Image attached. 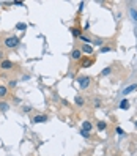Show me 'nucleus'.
<instances>
[{
    "instance_id": "1",
    "label": "nucleus",
    "mask_w": 137,
    "mask_h": 156,
    "mask_svg": "<svg viewBox=\"0 0 137 156\" xmlns=\"http://www.w3.org/2000/svg\"><path fill=\"white\" fill-rule=\"evenodd\" d=\"M17 44H19V38H17V36H9V38H6V39H5V46H6V47H9V49L16 47Z\"/></svg>"
},
{
    "instance_id": "2",
    "label": "nucleus",
    "mask_w": 137,
    "mask_h": 156,
    "mask_svg": "<svg viewBox=\"0 0 137 156\" xmlns=\"http://www.w3.org/2000/svg\"><path fill=\"white\" fill-rule=\"evenodd\" d=\"M88 85H90V77H88V76H82V77H79V87H80L82 90H85Z\"/></svg>"
},
{
    "instance_id": "3",
    "label": "nucleus",
    "mask_w": 137,
    "mask_h": 156,
    "mask_svg": "<svg viewBox=\"0 0 137 156\" xmlns=\"http://www.w3.org/2000/svg\"><path fill=\"white\" fill-rule=\"evenodd\" d=\"M14 65H13V62H9V60H3L2 63H0V68L2 69H11Z\"/></svg>"
},
{
    "instance_id": "4",
    "label": "nucleus",
    "mask_w": 137,
    "mask_h": 156,
    "mask_svg": "<svg viewBox=\"0 0 137 156\" xmlns=\"http://www.w3.org/2000/svg\"><path fill=\"white\" fill-rule=\"evenodd\" d=\"M32 122L33 123H44V122H47V117L46 115H36V117H33Z\"/></svg>"
},
{
    "instance_id": "5",
    "label": "nucleus",
    "mask_w": 137,
    "mask_h": 156,
    "mask_svg": "<svg viewBox=\"0 0 137 156\" xmlns=\"http://www.w3.org/2000/svg\"><path fill=\"white\" fill-rule=\"evenodd\" d=\"M71 57H73L74 60H80V58H82V52H80V49H74L73 54H71Z\"/></svg>"
},
{
    "instance_id": "6",
    "label": "nucleus",
    "mask_w": 137,
    "mask_h": 156,
    "mask_svg": "<svg viewBox=\"0 0 137 156\" xmlns=\"http://www.w3.org/2000/svg\"><path fill=\"white\" fill-rule=\"evenodd\" d=\"M80 52H84V54H92V52H93V47L88 46V44H84L82 49H80Z\"/></svg>"
},
{
    "instance_id": "7",
    "label": "nucleus",
    "mask_w": 137,
    "mask_h": 156,
    "mask_svg": "<svg viewBox=\"0 0 137 156\" xmlns=\"http://www.w3.org/2000/svg\"><path fill=\"white\" fill-rule=\"evenodd\" d=\"M137 88V85L136 84H133V85H129V87H126L125 90H123V95H128V93H131V92H134Z\"/></svg>"
},
{
    "instance_id": "8",
    "label": "nucleus",
    "mask_w": 137,
    "mask_h": 156,
    "mask_svg": "<svg viewBox=\"0 0 137 156\" xmlns=\"http://www.w3.org/2000/svg\"><path fill=\"white\" fill-rule=\"evenodd\" d=\"M93 65V58H85V60H82V66L84 68H88V66H92Z\"/></svg>"
},
{
    "instance_id": "9",
    "label": "nucleus",
    "mask_w": 137,
    "mask_h": 156,
    "mask_svg": "<svg viewBox=\"0 0 137 156\" xmlns=\"http://www.w3.org/2000/svg\"><path fill=\"white\" fill-rule=\"evenodd\" d=\"M92 128H93V126H92L90 122H84V123H82V129H84V131H88V133H90Z\"/></svg>"
},
{
    "instance_id": "10",
    "label": "nucleus",
    "mask_w": 137,
    "mask_h": 156,
    "mask_svg": "<svg viewBox=\"0 0 137 156\" xmlns=\"http://www.w3.org/2000/svg\"><path fill=\"white\" fill-rule=\"evenodd\" d=\"M120 109H123V110L129 109V101H128V99H123V101L120 103Z\"/></svg>"
},
{
    "instance_id": "11",
    "label": "nucleus",
    "mask_w": 137,
    "mask_h": 156,
    "mask_svg": "<svg viewBox=\"0 0 137 156\" xmlns=\"http://www.w3.org/2000/svg\"><path fill=\"white\" fill-rule=\"evenodd\" d=\"M74 103H76L79 107H82V106H84V98H82V96H76V98H74Z\"/></svg>"
},
{
    "instance_id": "12",
    "label": "nucleus",
    "mask_w": 137,
    "mask_h": 156,
    "mask_svg": "<svg viewBox=\"0 0 137 156\" xmlns=\"http://www.w3.org/2000/svg\"><path fill=\"white\" fill-rule=\"evenodd\" d=\"M96 126H98V129H99V131H104V129L107 128V123H106V122H98V125H96Z\"/></svg>"
},
{
    "instance_id": "13",
    "label": "nucleus",
    "mask_w": 137,
    "mask_h": 156,
    "mask_svg": "<svg viewBox=\"0 0 137 156\" xmlns=\"http://www.w3.org/2000/svg\"><path fill=\"white\" fill-rule=\"evenodd\" d=\"M129 14H131V17H133V21L137 22V9L136 8H131V9H129Z\"/></svg>"
},
{
    "instance_id": "14",
    "label": "nucleus",
    "mask_w": 137,
    "mask_h": 156,
    "mask_svg": "<svg viewBox=\"0 0 137 156\" xmlns=\"http://www.w3.org/2000/svg\"><path fill=\"white\" fill-rule=\"evenodd\" d=\"M112 73V68H104L103 71H101V76H109Z\"/></svg>"
},
{
    "instance_id": "15",
    "label": "nucleus",
    "mask_w": 137,
    "mask_h": 156,
    "mask_svg": "<svg viewBox=\"0 0 137 156\" xmlns=\"http://www.w3.org/2000/svg\"><path fill=\"white\" fill-rule=\"evenodd\" d=\"M8 109H9V106H8L6 103H0V110H2V112H6Z\"/></svg>"
},
{
    "instance_id": "16",
    "label": "nucleus",
    "mask_w": 137,
    "mask_h": 156,
    "mask_svg": "<svg viewBox=\"0 0 137 156\" xmlns=\"http://www.w3.org/2000/svg\"><path fill=\"white\" fill-rule=\"evenodd\" d=\"M6 87H3V85H0V98H3V96H6Z\"/></svg>"
},
{
    "instance_id": "17",
    "label": "nucleus",
    "mask_w": 137,
    "mask_h": 156,
    "mask_svg": "<svg viewBox=\"0 0 137 156\" xmlns=\"http://www.w3.org/2000/svg\"><path fill=\"white\" fill-rule=\"evenodd\" d=\"M93 44H96V46H103L104 44V39H101V38H96L95 41H92Z\"/></svg>"
},
{
    "instance_id": "18",
    "label": "nucleus",
    "mask_w": 137,
    "mask_h": 156,
    "mask_svg": "<svg viewBox=\"0 0 137 156\" xmlns=\"http://www.w3.org/2000/svg\"><path fill=\"white\" fill-rule=\"evenodd\" d=\"M71 33H73L74 36H80V30H79V28H74V27L71 28Z\"/></svg>"
},
{
    "instance_id": "19",
    "label": "nucleus",
    "mask_w": 137,
    "mask_h": 156,
    "mask_svg": "<svg viewBox=\"0 0 137 156\" xmlns=\"http://www.w3.org/2000/svg\"><path fill=\"white\" fill-rule=\"evenodd\" d=\"M16 28H17V30H25V28H27V25H25V24H22V22H19V24L16 25Z\"/></svg>"
},
{
    "instance_id": "20",
    "label": "nucleus",
    "mask_w": 137,
    "mask_h": 156,
    "mask_svg": "<svg viewBox=\"0 0 137 156\" xmlns=\"http://www.w3.org/2000/svg\"><path fill=\"white\" fill-rule=\"evenodd\" d=\"M80 39H82L84 43H87V44H92V39H90V38H87V36H84V35H80Z\"/></svg>"
},
{
    "instance_id": "21",
    "label": "nucleus",
    "mask_w": 137,
    "mask_h": 156,
    "mask_svg": "<svg viewBox=\"0 0 137 156\" xmlns=\"http://www.w3.org/2000/svg\"><path fill=\"white\" fill-rule=\"evenodd\" d=\"M80 136H82V137H85V139H88V137H90V133H88V131L80 129Z\"/></svg>"
},
{
    "instance_id": "22",
    "label": "nucleus",
    "mask_w": 137,
    "mask_h": 156,
    "mask_svg": "<svg viewBox=\"0 0 137 156\" xmlns=\"http://www.w3.org/2000/svg\"><path fill=\"white\" fill-rule=\"evenodd\" d=\"M115 131H117V134H118V136H123V134H125V133H123V129H121L120 126H118V128H117Z\"/></svg>"
},
{
    "instance_id": "23",
    "label": "nucleus",
    "mask_w": 137,
    "mask_h": 156,
    "mask_svg": "<svg viewBox=\"0 0 137 156\" xmlns=\"http://www.w3.org/2000/svg\"><path fill=\"white\" fill-rule=\"evenodd\" d=\"M95 107L98 109V107H101V103H99V99H95Z\"/></svg>"
},
{
    "instance_id": "24",
    "label": "nucleus",
    "mask_w": 137,
    "mask_h": 156,
    "mask_svg": "<svg viewBox=\"0 0 137 156\" xmlns=\"http://www.w3.org/2000/svg\"><path fill=\"white\" fill-rule=\"evenodd\" d=\"M110 51V47H101V52L104 54V52H109Z\"/></svg>"
},
{
    "instance_id": "25",
    "label": "nucleus",
    "mask_w": 137,
    "mask_h": 156,
    "mask_svg": "<svg viewBox=\"0 0 137 156\" xmlns=\"http://www.w3.org/2000/svg\"><path fill=\"white\" fill-rule=\"evenodd\" d=\"M8 85H9V87H11V88H14V87H16V80H11V82H9V84H8Z\"/></svg>"
},
{
    "instance_id": "26",
    "label": "nucleus",
    "mask_w": 137,
    "mask_h": 156,
    "mask_svg": "<svg viewBox=\"0 0 137 156\" xmlns=\"http://www.w3.org/2000/svg\"><path fill=\"white\" fill-rule=\"evenodd\" d=\"M13 3H14V5H17V6H22V5H24V3H22V2H17V0H14V2H13Z\"/></svg>"
},
{
    "instance_id": "27",
    "label": "nucleus",
    "mask_w": 137,
    "mask_h": 156,
    "mask_svg": "<svg viewBox=\"0 0 137 156\" xmlns=\"http://www.w3.org/2000/svg\"><path fill=\"white\" fill-rule=\"evenodd\" d=\"M30 110H32V107H28V106H27V107H24V112H30Z\"/></svg>"
},
{
    "instance_id": "28",
    "label": "nucleus",
    "mask_w": 137,
    "mask_h": 156,
    "mask_svg": "<svg viewBox=\"0 0 137 156\" xmlns=\"http://www.w3.org/2000/svg\"><path fill=\"white\" fill-rule=\"evenodd\" d=\"M136 126H137V122H136Z\"/></svg>"
}]
</instances>
